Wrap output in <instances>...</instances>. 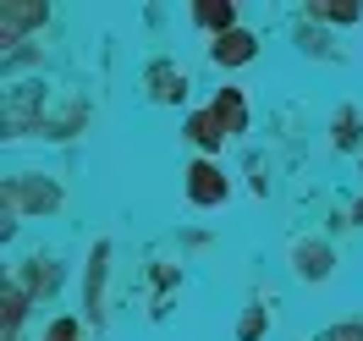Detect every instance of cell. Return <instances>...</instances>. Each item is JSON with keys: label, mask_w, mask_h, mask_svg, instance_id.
I'll use <instances>...</instances> for the list:
<instances>
[{"label": "cell", "mask_w": 363, "mask_h": 341, "mask_svg": "<svg viewBox=\"0 0 363 341\" xmlns=\"http://www.w3.org/2000/svg\"><path fill=\"white\" fill-rule=\"evenodd\" d=\"M187 193H193L199 204H220V199H226V177H220L215 165H193V171H187Z\"/></svg>", "instance_id": "obj_1"}, {"label": "cell", "mask_w": 363, "mask_h": 341, "mask_svg": "<svg viewBox=\"0 0 363 341\" xmlns=\"http://www.w3.org/2000/svg\"><path fill=\"white\" fill-rule=\"evenodd\" d=\"M248 55H253L248 33H220V39H215V61H220V67H237V61H248Z\"/></svg>", "instance_id": "obj_2"}, {"label": "cell", "mask_w": 363, "mask_h": 341, "mask_svg": "<svg viewBox=\"0 0 363 341\" xmlns=\"http://www.w3.org/2000/svg\"><path fill=\"white\" fill-rule=\"evenodd\" d=\"M297 259H303V264H297L303 275H325V270H330V253H325V248H297Z\"/></svg>", "instance_id": "obj_3"}, {"label": "cell", "mask_w": 363, "mask_h": 341, "mask_svg": "<svg viewBox=\"0 0 363 341\" xmlns=\"http://www.w3.org/2000/svg\"><path fill=\"white\" fill-rule=\"evenodd\" d=\"M199 23H209V28H231V6H199Z\"/></svg>", "instance_id": "obj_4"}, {"label": "cell", "mask_w": 363, "mask_h": 341, "mask_svg": "<svg viewBox=\"0 0 363 341\" xmlns=\"http://www.w3.org/2000/svg\"><path fill=\"white\" fill-rule=\"evenodd\" d=\"M155 83H160V89H155L160 99H177V83H182V77H177L171 67H160V72H155Z\"/></svg>", "instance_id": "obj_5"}, {"label": "cell", "mask_w": 363, "mask_h": 341, "mask_svg": "<svg viewBox=\"0 0 363 341\" xmlns=\"http://www.w3.org/2000/svg\"><path fill=\"white\" fill-rule=\"evenodd\" d=\"M45 341H77V325H72V319H61V325H55Z\"/></svg>", "instance_id": "obj_6"}, {"label": "cell", "mask_w": 363, "mask_h": 341, "mask_svg": "<svg viewBox=\"0 0 363 341\" xmlns=\"http://www.w3.org/2000/svg\"><path fill=\"white\" fill-rule=\"evenodd\" d=\"M330 341H363V325H347V330H330Z\"/></svg>", "instance_id": "obj_7"}, {"label": "cell", "mask_w": 363, "mask_h": 341, "mask_svg": "<svg viewBox=\"0 0 363 341\" xmlns=\"http://www.w3.org/2000/svg\"><path fill=\"white\" fill-rule=\"evenodd\" d=\"M358 215H363V209H358Z\"/></svg>", "instance_id": "obj_8"}]
</instances>
